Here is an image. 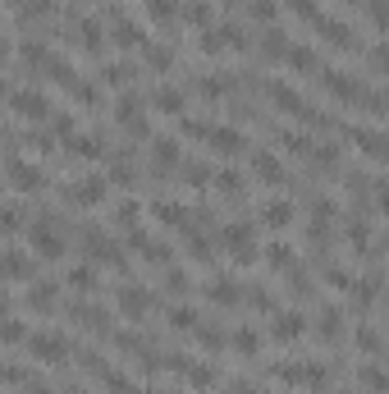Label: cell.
Masks as SVG:
<instances>
[{
	"mask_svg": "<svg viewBox=\"0 0 389 394\" xmlns=\"http://www.w3.org/2000/svg\"><path fill=\"white\" fill-rule=\"evenodd\" d=\"M0 340H5V344L28 340V325H23V321H0Z\"/></svg>",
	"mask_w": 389,
	"mask_h": 394,
	"instance_id": "cell-27",
	"label": "cell"
},
{
	"mask_svg": "<svg viewBox=\"0 0 389 394\" xmlns=\"http://www.w3.org/2000/svg\"><path fill=\"white\" fill-rule=\"evenodd\" d=\"M225 248H229L233 257H243V262H248V257L257 253V248H252V229H248V225H229V229H225Z\"/></svg>",
	"mask_w": 389,
	"mask_h": 394,
	"instance_id": "cell-9",
	"label": "cell"
},
{
	"mask_svg": "<svg viewBox=\"0 0 389 394\" xmlns=\"http://www.w3.org/2000/svg\"><path fill=\"white\" fill-rule=\"evenodd\" d=\"M353 142H357V147H362V151H366V156H371V161H381L385 142H381V133H376V129H353Z\"/></svg>",
	"mask_w": 389,
	"mask_h": 394,
	"instance_id": "cell-20",
	"label": "cell"
},
{
	"mask_svg": "<svg viewBox=\"0 0 389 394\" xmlns=\"http://www.w3.org/2000/svg\"><path fill=\"white\" fill-rule=\"evenodd\" d=\"M357 349L362 353H381V335H376L371 325H362V330H357Z\"/></svg>",
	"mask_w": 389,
	"mask_h": 394,
	"instance_id": "cell-29",
	"label": "cell"
},
{
	"mask_svg": "<svg viewBox=\"0 0 389 394\" xmlns=\"http://www.w3.org/2000/svg\"><path fill=\"white\" fill-rule=\"evenodd\" d=\"M229 344H233V349L243 353V358H252V353L261 349V335L252 330V325H243V330H233V335H229Z\"/></svg>",
	"mask_w": 389,
	"mask_h": 394,
	"instance_id": "cell-19",
	"label": "cell"
},
{
	"mask_svg": "<svg viewBox=\"0 0 389 394\" xmlns=\"http://www.w3.org/2000/svg\"><path fill=\"white\" fill-rule=\"evenodd\" d=\"M289 220H294V207H289V202H266V207H261V225L284 229Z\"/></svg>",
	"mask_w": 389,
	"mask_h": 394,
	"instance_id": "cell-14",
	"label": "cell"
},
{
	"mask_svg": "<svg viewBox=\"0 0 389 394\" xmlns=\"http://www.w3.org/2000/svg\"><path fill=\"white\" fill-rule=\"evenodd\" d=\"M9 184L23 188V193H42L46 179H42V170H37L33 161H14V166H9Z\"/></svg>",
	"mask_w": 389,
	"mask_h": 394,
	"instance_id": "cell-5",
	"label": "cell"
},
{
	"mask_svg": "<svg viewBox=\"0 0 389 394\" xmlns=\"http://www.w3.org/2000/svg\"><path fill=\"white\" fill-rule=\"evenodd\" d=\"M257 179H261V184H284V166H279L270 151H261V156H257Z\"/></svg>",
	"mask_w": 389,
	"mask_h": 394,
	"instance_id": "cell-17",
	"label": "cell"
},
{
	"mask_svg": "<svg viewBox=\"0 0 389 394\" xmlns=\"http://www.w3.org/2000/svg\"><path fill=\"white\" fill-rule=\"evenodd\" d=\"M115 42H120V46H138V42H142V33L129 23V18H120V23H115Z\"/></svg>",
	"mask_w": 389,
	"mask_h": 394,
	"instance_id": "cell-23",
	"label": "cell"
},
{
	"mask_svg": "<svg viewBox=\"0 0 389 394\" xmlns=\"http://www.w3.org/2000/svg\"><path fill=\"white\" fill-rule=\"evenodd\" d=\"M284 60L294 64L298 74H320V60H316V51H311V46H289Z\"/></svg>",
	"mask_w": 389,
	"mask_h": 394,
	"instance_id": "cell-11",
	"label": "cell"
},
{
	"mask_svg": "<svg viewBox=\"0 0 389 394\" xmlns=\"http://www.w3.org/2000/svg\"><path fill=\"white\" fill-rule=\"evenodd\" d=\"M202 344H207V349H220V340H225V335L216 330V325H202V335H197Z\"/></svg>",
	"mask_w": 389,
	"mask_h": 394,
	"instance_id": "cell-34",
	"label": "cell"
},
{
	"mask_svg": "<svg viewBox=\"0 0 389 394\" xmlns=\"http://www.w3.org/2000/svg\"><path fill=\"white\" fill-rule=\"evenodd\" d=\"M0 60H5V42H0Z\"/></svg>",
	"mask_w": 389,
	"mask_h": 394,
	"instance_id": "cell-40",
	"label": "cell"
},
{
	"mask_svg": "<svg viewBox=\"0 0 389 394\" xmlns=\"http://www.w3.org/2000/svg\"><path fill=\"white\" fill-rule=\"evenodd\" d=\"M303 330H307V321L298 312H279L275 316V325H270V335H275L279 344H294V340H303Z\"/></svg>",
	"mask_w": 389,
	"mask_h": 394,
	"instance_id": "cell-8",
	"label": "cell"
},
{
	"mask_svg": "<svg viewBox=\"0 0 389 394\" xmlns=\"http://www.w3.org/2000/svg\"><path fill=\"white\" fill-rule=\"evenodd\" d=\"M207 142H211V151H220V156H243V147H248V138H243L238 129H229V124H211Z\"/></svg>",
	"mask_w": 389,
	"mask_h": 394,
	"instance_id": "cell-2",
	"label": "cell"
},
{
	"mask_svg": "<svg viewBox=\"0 0 389 394\" xmlns=\"http://www.w3.org/2000/svg\"><path fill=\"white\" fill-rule=\"evenodd\" d=\"M183 371H188V386H192V390L216 386V371H211V367H188V362H183Z\"/></svg>",
	"mask_w": 389,
	"mask_h": 394,
	"instance_id": "cell-22",
	"label": "cell"
},
{
	"mask_svg": "<svg viewBox=\"0 0 389 394\" xmlns=\"http://www.w3.org/2000/svg\"><path fill=\"white\" fill-rule=\"evenodd\" d=\"M69 193H74L78 207H96V202L105 197V179H83V184H74Z\"/></svg>",
	"mask_w": 389,
	"mask_h": 394,
	"instance_id": "cell-12",
	"label": "cell"
},
{
	"mask_svg": "<svg viewBox=\"0 0 389 394\" xmlns=\"http://www.w3.org/2000/svg\"><path fill=\"white\" fill-rule=\"evenodd\" d=\"M0 88H5V83H0Z\"/></svg>",
	"mask_w": 389,
	"mask_h": 394,
	"instance_id": "cell-41",
	"label": "cell"
},
{
	"mask_svg": "<svg viewBox=\"0 0 389 394\" xmlns=\"http://www.w3.org/2000/svg\"><path fill=\"white\" fill-rule=\"evenodd\" d=\"M207 294L216 298V303H225V307H229V303H238V298H243V284H233L229 275H220V280H211V284H207Z\"/></svg>",
	"mask_w": 389,
	"mask_h": 394,
	"instance_id": "cell-16",
	"label": "cell"
},
{
	"mask_svg": "<svg viewBox=\"0 0 389 394\" xmlns=\"http://www.w3.org/2000/svg\"><path fill=\"white\" fill-rule=\"evenodd\" d=\"M252 14H257L261 23H270V18H275V0H257V5H252Z\"/></svg>",
	"mask_w": 389,
	"mask_h": 394,
	"instance_id": "cell-33",
	"label": "cell"
},
{
	"mask_svg": "<svg viewBox=\"0 0 389 394\" xmlns=\"http://www.w3.org/2000/svg\"><path fill=\"white\" fill-rule=\"evenodd\" d=\"M78 325H87V330H105V312H87V307H78Z\"/></svg>",
	"mask_w": 389,
	"mask_h": 394,
	"instance_id": "cell-30",
	"label": "cell"
},
{
	"mask_svg": "<svg viewBox=\"0 0 389 394\" xmlns=\"http://www.w3.org/2000/svg\"><path fill=\"white\" fill-rule=\"evenodd\" d=\"M69 284H74V289H96V271H92V266H74V275H69Z\"/></svg>",
	"mask_w": 389,
	"mask_h": 394,
	"instance_id": "cell-25",
	"label": "cell"
},
{
	"mask_svg": "<svg viewBox=\"0 0 389 394\" xmlns=\"http://www.w3.org/2000/svg\"><path fill=\"white\" fill-rule=\"evenodd\" d=\"M216 188H225V193H238V188H243V179L233 175V170H220V175H216Z\"/></svg>",
	"mask_w": 389,
	"mask_h": 394,
	"instance_id": "cell-31",
	"label": "cell"
},
{
	"mask_svg": "<svg viewBox=\"0 0 389 394\" xmlns=\"http://www.w3.org/2000/svg\"><path fill=\"white\" fill-rule=\"evenodd\" d=\"M339 325H344V316H339L335 307H325V316H320V335H325V340H335Z\"/></svg>",
	"mask_w": 389,
	"mask_h": 394,
	"instance_id": "cell-28",
	"label": "cell"
},
{
	"mask_svg": "<svg viewBox=\"0 0 389 394\" xmlns=\"http://www.w3.org/2000/svg\"><path fill=\"white\" fill-rule=\"evenodd\" d=\"M83 42H87V46H101V28H96L92 18H87V23H83Z\"/></svg>",
	"mask_w": 389,
	"mask_h": 394,
	"instance_id": "cell-36",
	"label": "cell"
},
{
	"mask_svg": "<svg viewBox=\"0 0 389 394\" xmlns=\"http://www.w3.org/2000/svg\"><path fill=\"white\" fill-rule=\"evenodd\" d=\"M261 46H266V55H270V60H284L289 37H284V33H266V42H261Z\"/></svg>",
	"mask_w": 389,
	"mask_h": 394,
	"instance_id": "cell-24",
	"label": "cell"
},
{
	"mask_svg": "<svg viewBox=\"0 0 389 394\" xmlns=\"http://www.w3.org/2000/svg\"><path fill=\"white\" fill-rule=\"evenodd\" d=\"M188 18H192V23H207L211 9H207V5H192V9H188Z\"/></svg>",
	"mask_w": 389,
	"mask_h": 394,
	"instance_id": "cell-39",
	"label": "cell"
},
{
	"mask_svg": "<svg viewBox=\"0 0 389 394\" xmlns=\"http://www.w3.org/2000/svg\"><path fill=\"white\" fill-rule=\"evenodd\" d=\"M362 386L371 390V394H381V390H385V371L376 367V362H366V367H362Z\"/></svg>",
	"mask_w": 389,
	"mask_h": 394,
	"instance_id": "cell-26",
	"label": "cell"
},
{
	"mask_svg": "<svg viewBox=\"0 0 389 394\" xmlns=\"http://www.w3.org/2000/svg\"><path fill=\"white\" fill-rule=\"evenodd\" d=\"M115 115H120V124H124L129 133H147V115H142V105H138V101L124 97L120 105H115Z\"/></svg>",
	"mask_w": 389,
	"mask_h": 394,
	"instance_id": "cell-10",
	"label": "cell"
},
{
	"mask_svg": "<svg viewBox=\"0 0 389 394\" xmlns=\"http://www.w3.org/2000/svg\"><path fill=\"white\" fill-rule=\"evenodd\" d=\"M64 353H69L64 335H55V330H42V335H33V358H37V362H60Z\"/></svg>",
	"mask_w": 389,
	"mask_h": 394,
	"instance_id": "cell-3",
	"label": "cell"
},
{
	"mask_svg": "<svg viewBox=\"0 0 389 394\" xmlns=\"http://www.w3.org/2000/svg\"><path fill=\"white\" fill-rule=\"evenodd\" d=\"M170 321L179 325V330H188V325H197V312H188V307H174V312H170Z\"/></svg>",
	"mask_w": 389,
	"mask_h": 394,
	"instance_id": "cell-32",
	"label": "cell"
},
{
	"mask_svg": "<svg viewBox=\"0 0 389 394\" xmlns=\"http://www.w3.org/2000/svg\"><path fill=\"white\" fill-rule=\"evenodd\" d=\"M147 60H151V69H165V64H170V55H165L161 46H151V55H147Z\"/></svg>",
	"mask_w": 389,
	"mask_h": 394,
	"instance_id": "cell-37",
	"label": "cell"
},
{
	"mask_svg": "<svg viewBox=\"0 0 389 394\" xmlns=\"http://www.w3.org/2000/svg\"><path fill=\"white\" fill-rule=\"evenodd\" d=\"M151 156H156V166H161V170L179 166V142H174V138H151Z\"/></svg>",
	"mask_w": 389,
	"mask_h": 394,
	"instance_id": "cell-15",
	"label": "cell"
},
{
	"mask_svg": "<svg viewBox=\"0 0 389 394\" xmlns=\"http://www.w3.org/2000/svg\"><path fill=\"white\" fill-rule=\"evenodd\" d=\"M289 5H294L303 18H316V14H311V9H316V0H289Z\"/></svg>",
	"mask_w": 389,
	"mask_h": 394,
	"instance_id": "cell-38",
	"label": "cell"
},
{
	"mask_svg": "<svg viewBox=\"0 0 389 394\" xmlns=\"http://www.w3.org/2000/svg\"><path fill=\"white\" fill-rule=\"evenodd\" d=\"M266 92H270V101H275V105H284V110H289V115H307V101H303V97H298V92H294V88H279V83H270V88H266Z\"/></svg>",
	"mask_w": 389,
	"mask_h": 394,
	"instance_id": "cell-13",
	"label": "cell"
},
{
	"mask_svg": "<svg viewBox=\"0 0 389 394\" xmlns=\"http://www.w3.org/2000/svg\"><path fill=\"white\" fill-rule=\"evenodd\" d=\"M55 294H60V289H55V284H51V280H37V284H33V289H28V303H33V307H37V312H51V303H55Z\"/></svg>",
	"mask_w": 389,
	"mask_h": 394,
	"instance_id": "cell-18",
	"label": "cell"
},
{
	"mask_svg": "<svg viewBox=\"0 0 389 394\" xmlns=\"http://www.w3.org/2000/svg\"><path fill=\"white\" fill-rule=\"evenodd\" d=\"M0 275H5V280H33V257L18 253V248L0 253Z\"/></svg>",
	"mask_w": 389,
	"mask_h": 394,
	"instance_id": "cell-6",
	"label": "cell"
},
{
	"mask_svg": "<svg viewBox=\"0 0 389 394\" xmlns=\"http://www.w3.org/2000/svg\"><path fill=\"white\" fill-rule=\"evenodd\" d=\"M28 243H33V253L42 257V262H55V257L64 253V238L55 234V225H51V220H37V225H33V234H28Z\"/></svg>",
	"mask_w": 389,
	"mask_h": 394,
	"instance_id": "cell-1",
	"label": "cell"
},
{
	"mask_svg": "<svg viewBox=\"0 0 389 394\" xmlns=\"http://www.w3.org/2000/svg\"><path fill=\"white\" fill-rule=\"evenodd\" d=\"M270 266H294V253H289V248H270Z\"/></svg>",
	"mask_w": 389,
	"mask_h": 394,
	"instance_id": "cell-35",
	"label": "cell"
},
{
	"mask_svg": "<svg viewBox=\"0 0 389 394\" xmlns=\"http://www.w3.org/2000/svg\"><path fill=\"white\" fill-rule=\"evenodd\" d=\"M9 105H14L23 120H46V115H51V105H46L42 92H14V97H9Z\"/></svg>",
	"mask_w": 389,
	"mask_h": 394,
	"instance_id": "cell-7",
	"label": "cell"
},
{
	"mask_svg": "<svg viewBox=\"0 0 389 394\" xmlns=\"http://www.w3.org/2000/svg\"><path fill=\"white\" fill-rule=\"evenodd\" d=\"M156 110H165V115H179V110H183V92L161 88V92H156Z\"/></svg>",
	"mask_w": 389,
	"mask_h": 394,
	"instance_id": "cell-21",
	"label": "cell"
},
{
	"mask_svg": "<svg viewBox=\"0 0 389 394\" xmlns=\"http://www.w3.org/2000/svg\"><path fill=\"white\" fill-rule=\"evenodd\" d=\"M115 303H120V312H124V316H133V321H138V316H147V312H151V294L142 289V284H124V289H120V298H115Z\"/></svg>",
	"mask_w": 389,
	"mask_h": 394,
	"instance_id": "cell-4",
	"label": "cell"
}]
</instances>
